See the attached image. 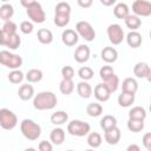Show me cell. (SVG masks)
I'll return each mask as SVG.
<instances>
[{
    "label": "cell",
    "mask_w": 151,
    "mask_h": 151,
    "mask_svg": "<svg viewBox=\"0 0 151 151\" xmlns=\"http://www.w3.org/2000/svg\"><path fill=\"white\" fill-rule=\"evenodd\" d=\"M57 96L53 92L50 91H42L40 93H38L34 99H33V106L34 109L39 110V111H44V110H51L57 105Z\"/></svg>",
    "instance_id": "obj_1"
},
{
    "label": "cell",
    "mask_w": 151,
    "mask_h": 151,
    "mask_svg": "<svg viewBox=\"0 0 151 151\" xmlns=\"http://www.w3.org/2000/svg\"><path fill=\"white\" fill-rule=\"evenodd\" d=\"M20 131L22 136L28 140H37L41 134V127L32 119H24L20 124Z\"/></svg>",
    "instance_id": "obj_2"
},
{
    "label": "cell",
    "mask_w": 151,
    "mask_h": 151,
    "mask_svg": "<svg viewBox=\"0 0 151 151\" xmlns=\"http://www.w3.org/2000/svg\"><path fill=\"white\" fill-rule=\"evenodd\" d=\"M0 64L8 68L17 70L21 66L22 58L19 54H14V53H11L9 51L4 50L0 52Z\"/></svg>",
    "instance_id": "obj_3"
},
{
    "label": "cell",
    "mask_w": 151,
    "mask_h": 151,
    "mask_svg": "<svg viewBox=\"0 0 151 151\" xmlns=\"http://www.w3.org/2000/svg\"><path fill=\"white\" fill-rule=\"evenodd\" d=\"M90 130H91L90 124L86 122H83V120L74 119L67 124V132L76 137H84V136L88 134Z\"/></svg>",
    "instance_id": "obj_4"
},
{
    "label": "cell",
    "mask_w": 151,
    "mask_h": 151,
    "mask_svg": "<svg viewBox=\"0 0 151 151\" xmlns=\"http://www.w3.org/2000/svg\"><path fill=\"white\" fill-rule=\"evenodd\" d=\"M18 124L15 113L8 109H0V126L4 130H13Z\"/></svg>",
    "instance_id": "obj_5"
},
{
    "label": "cell",
    "mask_w": 151,
    "mask_h": 151,
    "mask_svg": "<svg viewBox=\"0 0 151 151\" xmlns=\"http://www.w3.org/2000/svg\"><path fill=\"white\" fill-rule=\"evenodd\" d=\"M26 13H27L28 18L35 24H42L46 20V14H45L41 5L37 1L26 8Z\"/></svg>",
    "instance_id": "obj_6"
},
{
    "label": "cell",
    "mask_w": 151,
    "mask_h": 151,
    "mask_svg": "<svg viewBox=\"0 0 151 151\" xmlns=\"http://www.w3.org/2000/svg\"><path fill=\"white\" fill-rule=\"evenodd\" d=\"M76 32L86 41H92L96 38V31L87 21H79L76 25Z\"/></svg>",
    "instance_id": "obj_7"
},
{
    "label": "cell",
    "mask_w": 151,
    "mask_h": 151,
    "mask_svg": "<svg viewBox=\"0 0 151 151\" xmlns=\"http://www.w3.org/2000/svg\"><path fill=\"white\" fill-rule=\"evenodd\" d=\"M107 37H109V40L111 41V44H113V45L122 44V41L124 39V31H123L122 26L118 24H111L107 27Z\"/></svg>",
    "instance_id": "obj_8"
},
{
    "label": "cell",
    "mask_w": 151,
    "mask_h": 151,
    "mask_svg": "<svg viewBox=\"0 0 151 151\" xmlns=\"http://www.w3.org/2000/svg\"><path fill=\"white\" fill-rule=\"evenodd\" d=\"M132 11L137 17H149L151 15V4L146 0H134Z\"/></svg>",
    "instance_id": "obj_9"
},
{
    "label": "cell",
    "mask_w": 151,
    "mask_h": 151,
    "mask_svg": "<svg viewBox=\"0 0 151 151\" xmlns=\"http://www.w3.org/2000/svg\"><path fill=\"white\" fill-rule=\"evenodd\" d=\"M90 54H91V52H90V47L87 45H79L76 48L73 55H74V60L77 63L83 64V63H85V61L88 60Z\"/></svg>",
    "instance_id": "obj_10"
},
{
    "label": "cell",
    "mask_w": 151,
    "mask_h": 151,
    "mask_svg": "<svg viewBox=\"0 0 151 151\" xmlns=\"http://www.w3.org/2000/svg\"><path fill=\"white\" fill-rule=\"evenodd\" d=\"M105 134H104V138H105V142L110 145H116L118 144V142L120 140V137H122V133H120V130L114 126L107 131H104Z\"/></svg>",
    "instance_id": "obj_11"
},
{
    "label": "cell",
    "mask_w": 151,
    "mask_h": 151,
    "mask_svg": "<svg viewBox=\"0 0 151 151\" xmlns=\"http://www.w3.org/2000/svg\"><path fill=\"white\" fill-rule=\"evenodd\" d=\"M133 73L137 78H146L147 80H150V74H151V70L150 66L146 63H137L133 67Z\"/></svg>",
    "instance_id": "obj_12"
},
{
    "label": "cell",
    "mask_w": 151,
    "mask_h": 151,
    "mask_svg": "<svg viewBox=\"0 0 151 151\" xmlns=\"http://www.w3.org/2000/svg\"><path fill=\"white\" fill-rule=\"evenodd\" d=\"M78 39H79V35L76 31L73 29H65L61 34V40L66 45V46H74L77 42H78Z\"/></svg>",
    "instance_id": "obj_13"
},
{
    "label": "cell",
    "mask_w": 151,
    "mask_h": 151,
    "mask_svg": "<svg viewBox=\"0 0 151 151\" xmlns=\"http://www.w3.org/2000/svg\"><path fill=\"white\" fill-rule=\"evenodd\" d=\"M94 97L99 101H107L111 97V92L106 87V85L104 83H101V84H98L94 87Z\"/></svg>",
    "instance_id": "obj_14"
},
{
    "label": "cell",
    "mask_w": 151,
    "mask_h": 151,
    "mask_svg": "<svg viewBox=\"0 0 151 151\" xmlns=\"http://www.w3.org/2000/svg\"><path fill=\"white\" fill-rule=\"evenodd\" d=\"M101 59L107 63V64H112L118 59V52L114 47H110L106 46L101 50Z\"/></svg>",
    "instance_id": "obj_15"
},
{
    "label": "cell",
    "mask_w": 151,
    "mask_h": 151,
    "mask_svg": "<svg viewBox=\"0 0 151 151\" xmlns=\"http://www.w3.org/2000/svg\"><path fill=\"white\" fill-rule=\"evenodd\" d=\"M126 42L132 48L139 47L142 45V34L139 32H137V31H131L126 35Z\"/></svg>",
    "instance_id": "obj_16"
},
{
    "label": "cell",
    "mask_w": 151,
    "mask_h": 151,
    "mask_svg": "<svg viewBox=\"0 0 151 151\" xmlns=\"http://www.w3.org/2000/svg\"><path fill=\"white\" fill-rule=\"evenodd\" d=\"M50 139L54 145H61L65 140V131L61 127H55L50 133Z\"/></svg>",
    "instance_id": "obj_17"
},
{
    "label": "cell",
    "mask_w": 151,
    "mask_h": 151,
    "mask_svg": "<svg viewBox=\"0 0 151 151\" xmlns=\"http://www.w3.org/2000/svg\"><path fill=\"white\" fill-rule=\"evenodd\" d=\"M77 92L81 98L87 99L92 96V87L86 80H83L77 84Z\"/></svg>",
    "instance_id": "obj_18"
},
{
    "label": "cell",
    "mask_w": 151,
    "mask_h": 151,
    "mask_svg": "<svg viewBox=\"0 0 151 151\" xmlns=\"http://www.w3.org/2000/svg\"><path fill=\"white\" fill-rule=\"evenodd\" d=\"M138 90V83L133 78H126L123 80L122 84V92H127V93H136Z\"/></svg>",
    "instance_id": "obj_19"
},
{
    "label": "cell",
    "mask_w": 151,
    "mask_h": 151,
    "mask_svg": "<svg viewBox=\"0 0 151 151\" xmlns=\"http://www.w3.org/2000/svg\"><path fill=\"white\" fill-rule=\"evenodd\" d=\"M33 94H34V88L29 84H24L18 90V96L21 100H28L33 97Z\"/></svg>",
    "instance_id": "obj_20"
},
{
    "label": "cell",
    "mask_w": 151,
    "mask_h": 151,
    "mask_svg": "<svg viewBox=\"0 0 151 151\" xmlns=\"http://www.w3.org/2000/svg\"><path fill=\"white\" fill-rule=\"evenodd\" d=\"M37 37H38V40L44 45H48L53 41V34L47 28H40L37 33Z\"/></svg>",
    "instance_id": "obj_21"
},
{
    "label": "cell",
    "mask_w": 151,
    "mask_h": 151,
    "mask_svg": "<svg viewBox=\"0 0 151 151\" xmlns=\"http://www.w3.org/2000/svg\"><path fill=\"white\" fill-rule=\"evenodd\" d=\"M134 103V94L133 93H127V92H122L118 96V104L122 107H129Z\"/></svg>",
    "instance_id": "obj_22"
},
{
    "label": "cell",
    "mask_w": 151,
    "mask_h": 151,
    "mask_svg": "<svg viewBox=\"0 0 151 151\" xmlns=\"http://www.w3.org/2000/svg\"><path fill=\"white\" fill-rule=\"evenodd\" d=\"M124 20H125L126 27L130 28L131 31L138 29V28L140 27V25H142V20H140L139 17H137V15H130V14H129L127 17L124 18Z\"/></svg>",
    "instance_id": "obj_23"
},
{
    "label": "cell",
    "mask_w": 151,
    "mask_h": 151,
    "mask_svg": "<svg viewBox=\"0 0 151 151\" xmlns=\"http://www.w3.org/2000/svg\"><path fill=\"white\" fill-rule=\"evenodd\" d=\"M68 120V114L65 111H57L51 116V123L54 125H63Z\"/></svg>",
    "instance_id": "obj_24"
},
{
    "label": "cell",
    "mask_w": 151,
    "mask_h": 151,
    "mask_svg": "<svg viewBox=\"0 0 151 151\" xmlns=\"http://www.w3.org/2000/svg\"><path fill=\"white\" fill-rule=\"evenodd\" d=\"M114 126H117V119H116V117H113L111 114H106V116H104L101 118V120H100V127H101V130L107 131V130H110V129H112Z\"/></svg>",
    "instance_id": "obj_25"
},
{
    "label": "cell",
    "mask_w": 151,
    "mask_h": 151,
    "mask_svg": "<svg viewBox=\"0 0 151 151\" xmlns=\"http://www.w3.org/2000/svg\"><path fill=\"white\" fill-rule=\"evenodd\" d=\"M59 90L65 96L71 94L73 92V90H74V83H73V80L72 79H64L63 78V80L59 84Z\"/></svg>",
    "instance_id": "obj_26"
},
{
    "label": "cell",
    "mask_w": 151,
    "mask_h": 151,
    "mask_svg": "<svg viewBox=\"0 0 151 151\" xmlns=\"http://www.w3.org/2000/svg\"><path fill=\"white\" fill-rule=\"evenodd\" d=\"M113 14L118 19H124L125 17L129 15V6L124 2H119L114 6L113 8Z\"/></svg>",
    "instance_id": "obj_27"
},
{
    "label": "cell",
    "mask_w": 151,
    "mask_h": 151,
    "mask_svg": "<svg viewBox=\"0 0 151 151\" xmlns=\"http://www.w3.org/2000/svg\"><path fill=\"white\" fill-rule=\"evenodd\" d=\"M129 118L131 119H140L145 120L146 118V111L142 106H134L129 111Z\"/></svg>",
    "instance_id": "obj_28"
},
{
    "label": "cell",
    "mask_w": 151,
    "mask_h": 151,
    "mask_svg": "<svg viewBox=\"0 0 151 151\" xmlns=\"http://www.w3.org/2000/svg\"><path fill=\"white\" fill-rule=\"evenodd\" d=\"M86 113L90 117H99L103 113V106L99 103H90L86 106Z\"/></svg>",
    "instance_id": "obj_29"
},
{
    "label": "cell",
    "mask_w": 151,
    "mask_h": 151,
    "mask_svg": "<svg viewBox=\"0 0 151 151\" xmlns=\"http://www.w3.org/2000/svg\"><path fill=\"white\" fill-rule=\"evenodd\" d=\"M14 14V8L11 4H4L0 7V19L7 21L9 20Z\"/></svg>",
    "instance_id": "obj_30"
},
{
    "label": "cell",
    "mask_w": 151,
    "mask_h": 151,
    "mask_svg": "<svg viewBox=\"0 0 151 151\" xmlns=\"http://www.w3.org/2000/svg\"><path fill=\"white\" fill-rule=\"evenodd\" d=\"M25 78L27 79L28 83H39L42 79V72H41V70L32 68L26 73Z\"/></svg>",
    "instance_id": "obj_31"
},
{
    "label": "cell",
    "mask_w": 151,
    "mask_h": 151,
    "mask_svg": "<svg viewBox=\"0 0 151 151\" xmlns=\"http://www.w3.org/2000/svg\"><path fill=\"white\" fill-rule=\"evenodd\" d=\"M101 142H103L101 136L98 132H91V133H88V136H87V145L90 147H93V149L99 147L101 145Z\"/></svg>",
    "instance_id": "obj_32"
},
{
    "label": "cell",
    "mask_w": 151,
    "mask_h": 151,
    "mask_svg": "<svg viewBox=\"0 0 151 151\" xmlns=\"http://www.w3.org/2000/svg\"><path fill=\"white\" fill-rule=\"evenodd\" d=\"M104 84H105L106 87L110 90V92L113 93V92L117 91V88H118V86H119V78L113 73L111 77H109L107 79L104 80Z\"/></svg>",
    "instance_id": "obj_33"
},
{
    "label": "cell",
    "mask_w": 151,
    "mask_h": 151,
    "mask_svg": "<svg viewBox=\"0 0 151 151\" xmlns=\"http://www.w3.org/2000/svg\"><path fill=\"white\" fill-rule=\"evenodd\" d=\"M127 129L131 132H140L144 129V120L129 118V120H127Z\"/></svg>",
    "instance_id": "obj_34"
},
{
    "label": "cell",
    "mask_w": 151,
    "mask_h": 151,
    "mask_svg": "<svg viewBox=\"0 0 151 151\" xmlns=\"http://www.w3.org/2000/svg\"><path fill=\"white\" fill-rule=\"evenodd\" d=\"M21 44V39L19 37V34L17 33H13L9 35L7 42H6V47H8L9 50H17Z\"/></svg>",
    "instance_id": "obj_35"
},
{
    "label": "cell",
    "mask_w": 151,
    "mask_h": 151,
    "mask_svg": "<svg viewBox=\"0 0 151 151\" xmlns=\"http://www.w3.org/2000/svg\"><path fill=\"white\" fill-rule=\"evenodd\" d=\"M25 76L21 71H19L18 68L17 70H12V72L8 73V80L12 83V84H19L24 80Z\"/></svg>",
    "instance_id": "obj_36"
},
{
    "label": "cell",
    "mask_w": 151,
    "mask_h": 151,
    "mask_svg": "<svg viewBox=\"0 0 151 151\" xmlns=\"http://www.w3.org/2000/svg\"><path fill=\"white\" fill-rule=\"evenodd\" d=\"M93 74H94L93 73V70L91 67H88V66H83L78 71V76L83 80H90V79H92L93 78Z\"/></svg>",
    "instance_id": "obj_37"
},
{
    "label": "cell",
    "mask_w": 151,
    "mask_h": 151,
    "mask_svg": "<svg viewBox=\"0 0 151 151\" xmlns=\"http://www.w3.org/2000/svg\"><path fill=\"white\" fill-rule=\"evenodd\" d=\"M70 22V14H57L54 15V24L58 27H65Z\"/></svg>",
    "instance_id": "obj_38"
},
{
    "label": "cell",
    "mask_w": 151,
    "mask_h": 151,
    "mask_svg": "<svg viewBox=\"0 0 151 151\" xmlns=\"http://www.w3.org/2000/svg\"><path fill=\"white\" fill-rule=\"evenodd\" d=\"M54 11H55L57 14H70L71 13V6H70V4L65 2V1H61V2L57 4Z\"/></svg>",
    "instance_id": "obj_39"
},
{
    "label": "cell",
    "mask_w": 151,
    "mask_h": 151,
    "mask_svg": "<svg viewBox=\"0 0 151 151\" xmlns=\"http://www.w3.org/2000/svg\"><path fill=\"white\" fill-rule=\"evenodd\" d=\"M17 28H18V26H17L15 22H13L11 20H7V21H5V24H4L1 29L4 32H6V33L12 34V33H17Z\"/></svg>",
    "instance_id": "obj_40"
},
{
    "label": "cell",
    "mask_w": 151,
    "mask_h": 151,
    "mask_svg": "<svg viewBox=\"0 0 151 151\" xmlns=\"http://www.w3.org/2000/svg\"><path fill=\"white\" fill-rule=\"evenodd\" d=\"M114 73V71H113V68L111 67V66H103L101 68H100V71H99V76H100V78H101V80L104 81L105 79H107L109 77H111L112 74Z\"/></svg>",
    "instance_id": "obj_41"
},
{
    "label": "cell",
    "mask_w": 151,
    "mask_h": 151,
    "mask_svg": "<svg viewBox=\"0 0 151 151\" xmlns=\"http://www.w3.org/2000/svg\"><path fill=\"white\" fill-rule=\"evenodd\" d=\"M61 76L64 79H73L74 77V70L72 66H64L61 68Z\"/></svg>",
    "instance_id": "obj_42"
},
{
    "label": "cell",
    "mask_w": 151,
    "mask_h": 151,
    "mask_svg": "<svg viewBox=\"0 0 151 151\" xmlns=\"http://www.w3.org/2000/svg\"><path fill=\"white\" fill-rule=\"evenodd\" d=\"M20 31H21L24 34H29V33H32V32H33V24H32L31 21H28V20L22 21V22L20 24Z\"/></svg>",
    "instance_id": "obj_43"
},
{
    "label": "cell",
    "mask_w": 151,
    "mask_h": 151,
    "mask_svg": "<svg viewBox=\"0 0 151 151\" xmlns=\"http://www.w3.org/2000/svg\"><path fill=\"white\" fill-rule=\"evenodd\" d=\"M38 149H39L40 151H52L53 146H52V144H51L50 142H47V140H41V142L39 143V145H38Z\"/></svg>",
    "instance_id": "obj_44"
},
{
    "label": "cell",
    "mask_w": 151,
    "mask_h": 151,
    "mask_svg": "<svg viewBox=\"0 0 151 151\" xmlns=\"http://www.w3.org/2000/svg\"><path fill=\"white\" fill-rule=\"evenodd\" d=\"M143 145L145 146V149L147 151L151 150V133L150 132H146L144 136H143Z\"/></svg>",
    "instance_id": "obj_45"
},
{
    "label": "cell",
    "mask_w": 151,
    "mask_h": 151,
    "mask_svg": "<svg viewBox=\"0 0 151 151\" xmlns=\"http://www.w3.org/2000/svg\"><path fill=\"white\" fill-rule=\"evenodd\" d=\"M77 2L81 8H88L92 6L93 0H77Z\"/></svg>",
    "instance_id": "obj_46"
},
{
    "label": "cell",
    "mask_w": 151,
    "mask_h": 151,
    "mask_svg": "<svg viewBox=\"0 0 151 151\" xmlns=\"http://www.w3.org/2000/svg\"><path fill=\"white\" fill-rule=\"evenodd\" d=\"M33 2H35V0H20L21 6H24L25 8H27L28 6H31Z\"/></svg>",
    "instance_id": "obj_47"
},
{
    "label": "cell",
    "mask_w": 151,
    "mask_h": 151,
    "mask_svg": "<svg viewBox=\"0 0 151 151\" xmlns=\"http://www.w3.org/2000/svg\"><path fill=\"white\" fill-rule=\"evenodd\" d=\"M116 1H117V0H100L101 5H104V6H106V7H109V6H112V5H113Z\"/></svg>",
    "instance_id": "obj_48"
},
{
    "label": "cell",
    "mask_w": 151,
    "mask_h": 151,
    "mask_svg": "<svg viewBox=\"0 0 151 151\" xmlns=\"http://www.w3.org/2000/svg\"><path fill=\"white\" fill-rule=\"evenodd\" d=\"M127 151H140V147L136 144H132V145L127 146Z\"/></svg>",
    "instance_id": "obj_49"
},
{
    "label": "cell",
    "mask_w": 151,
    "mask_h": 151,
    "mask_svg": "<svg viewBox=\"0 0 151 151\" xmlns=\"http://www.w3.org/2000/svg\"><path fill=\"white\" fill-rule=\"evenodd\" d=\"M0 1H4V2H7L8 0H0Z\"/></svg>",
    "instance_id": "obj_50"
}]
</instances>
